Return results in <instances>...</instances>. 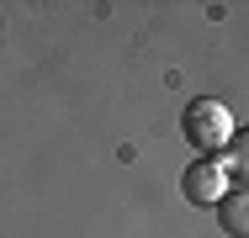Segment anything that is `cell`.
Returning <instances> with one entry per match:
<instances>
[{
	"mask_svg": "<svg viewBox=\"0 0 249 238\" xmlns=\"http://www.w3.org/2000/svg\"><path fill=\"white\" fill-rule=\"evenodd\" d=\"M180 127H186V138L196 143L207 159H217V148H228V138H233V117H228V106L212 101V95H201V101L186 106Z\"/></svg>",
	"mask_w": 249,
	"mask_h": 238,
	"instance_id": "obj_1",
	"label": "cell"
},
{
	"mask_svg": "<svg viewBox=\"0 0 249 238\" xmlns=\"http://www.w3.org/2000/svg\"><path fill=\"white\" fill-rule=\"evenodd\" d=\"M228 190H233V180H228V170L217 159H196L186 170V201H196V206H217Z\"/></svg>",
	"mask_w": 249,
	"mask_h": 238,
	"instance_id": "obj_2",
	"label": "cell"
},
{
	"mask_svg": "<svg viewBox=\"0 0 249 238\" xmlns=\"http://www.w3.org/2000/svg\"><path fill=\"white\" fill-rule=\"evenodd\" d=\"M228 170H233V180L244 175V143H239V133L228 138Z\"/></svg>",
	"mask_w": 249,
	"mask_h": 238,
	"instance_id": "obj_4",
	"label": "cell"
},
{
	"mask_svg": "<svg viewBox=\"0 0 249 238\" xmlns=\"http://www.w3.org/2000/svg\"><path fill=\"white\" fill-rule=\"evenodd\" d=\"M217 217H223V228H228L233 238H244V233H249V190L233 186L223 201H217Z\"/></svg>",
	"mask_w": 249,
	"mask_h": 238,
	"instance_id": "obj_3",
	"label": "cell"
}]
</instances>
